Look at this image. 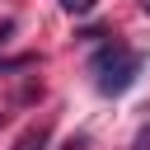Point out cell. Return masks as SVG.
I'll return each instance as SVG.
<instances>
[{"label":"cell","mask_w":150,"mask_h":150,"mask_svg":"<svg viewBox=\"0 0 150 150\" xmlns=\"http://www.w3.org/2000/svg\"><path fill=\"white\" fill-rule=\"evenodd\" d=\"M89 75H94L98 94H127V89L136 84V75H141V52H131V47H122V42L98 47V52L89 56Z\"/></svg>","instance_id":"cell-1"},{"label":"cell","mask_w":150,"mask_h":150,"mask_svg":"<svg viewBox=\"0 0 150 150\" xmlns=\"http://www.w3.org/2000/svg\"><path fill=\"white\" fill-rule=\"evenodd\" d=\"M47 141H52V127L38 122V127H28V131L14 141V150H47Z\"/></svg>","instance_id":"cell-2"},{"label":"cell","mask_w":150,"mask_h":150,"mask_svg":"<svg viewBox=\"0 0 150 150\" xmlns=\"http://www.w3.org/2000/svg\"><path fill=\"white\" fill-rule=\"evenodd\" d=\"M94 5H98V0H61V9H66V14H75V19L94 14Z\"/></svg>","instance_id":"cell-3"},{"label":"cell","mask_w":150,"mask_h":150,"mask_svg":"<svg viewBox=\"0 0 150 150\" xmlns=\"http://www.w3.org/2000/svg\"><path fill=\"white\" fill-rule=\"evenodd\" d=\"M131 150H150V122L136 131V141H131Z\"/></svg>","instance_id":"cell-4"},{"label":"cell","mask_w":150,"mask_h":150,"mask_svg":"<svg viewBox=\"0 0 150 150\" xmlns=\"http://www.w3.org/2000/svg\"><path fill=\"white\" fill-rule=\"evenodd\" d=\"M141 9H145V14H150V0H141Z\"/></svg>","instance_id":"cell-5"}]
</instances>
